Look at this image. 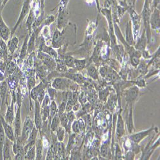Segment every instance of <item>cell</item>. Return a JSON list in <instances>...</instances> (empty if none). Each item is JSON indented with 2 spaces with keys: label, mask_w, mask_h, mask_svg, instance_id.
Returning <instances> with one entry per match:
<instances>
[{
  "label": "cell",
  "mask_w": 160,
  "mask_h": 160,
  "mask_svg": "<svg viewBox=\"0 0 160 160\" xmlns=\"http://www.w3.org/2000/svg\"><path fill=\"white\" fill-rule=\"evenodd\" d=\"M45 96H46V94H45L44 90V89L42 88L41 90H40L39 93V96H38V99H37L38 101L39 102V103H41L42 101Z\"/></svg>",
  "instance_id": "obj_44"
},
{
  "label": "cell",
  "mask_w": 160,
  "mask_h": 160,
  "mask_svg": "<svg viewBox=\"0 0 160 160\" xmlns=\"http://www.w3.org/2000/svg\"><path fill=\"white\" fill-rule=\"evenodd\" d=\"M52 158H53V152H52L51 149H49L46 156V159H52Z\"/></svg>",
  "instance_id": "obj_55"
},
{
  "label": "cell",
  "mask_w": 160,
  "mask_h": 160,
  "mask_svg": "<svg viewBox=\"0 0 160 160\" xmlns=\"http://www.w3.org/2000/svg\"><path fill=\"white\" fill-rule=\"evenodd\" d=\"M42 60H43L44 63L46 64L48 67H50L51 69H53L55 67V62L54 60L50 55H47L46 54H43L42 57Z\"/></svg>",
  "instance_id": "obj_18"
},
{
  "label": "cell",
  "mask_w": 160,
  "mask_h": 160,
  "mask_svg": "<svg viewBox=\"0 0 160 160\" xmlns=\"http://www.w3.org/2000/svg\"><path fill=\"white\" fill-rule=\"evenodd\" d=\"M0 118H1V119L0 120H1V124L3 125V129H4L6 137H8L12 142H15L16 138H15V135H14V133H13V131L12 130V127L10 126L9 124L6 122V120L3 119L1 116Z\"/></svg>",
  "instance_id": "obj_5"
},
{
  "label": "cell",
  "mask_w": 160,
  "mask_h": 160,
  "mask_svg": "<svg viewBox=\"0 0 160 160\" xmlns=\"http://www.w3.org/2000/svg\"><path fill=\"white\" fill-rule=\"evenodd\" d=\"M74 135H71V136L70 137V138H69V142H68V144H67V149H66V151H67V152H69L72 149V145H73V143H74Z\"/></svg>",
  "instance_id": "obj_40"
},
{
  "label": "cell",
  "mask_w": 160,
  "mask_h": 160,
  "mask_svg": "<svg viewBox=\"0 0 160 160\" xmlns=\"http://www.w3.org/2000/svg\"><path fill=\"white\" fill-rule=\"evenodd\" d=\"M41 1H42V5H43V3H44V0H41Z\"/></svg>",
  "instance_id": "obj_61"
},
{
  "label": "cell",
  "mask_w": 160,
  "mask_h": 160,
  "mask_svg": "<svg viewBox=\"0 0 160 160\" xmlns=\"http://www.w3.org/2000/svg\"><path fill=\"white\" fill-rule=\"evenodd\" d=\"M60 118H59L58 114L57 113L55 114V115L54 116V117L53 118V119H52V122H51V129L52 132H55L56 131V130H57V128L58 127L59 124H60Z\"/></svg>",
  "instance_id": "obj_19"
},
{
  "label": "cell",
  "mask_w": 160,
  "mask_h": 160,
  "mask_svg": "<svg viewBox=\"0 0 160 160\" xmlns=\"http://www.w3.org/2000/svg\"><path fill=\"white\" fill-rule=\"evenodd\" d=\"M66 104H67V103H66L65 101H64L62 102V103L60 104V107H59L58 108V115H60L64 113V112L65 111V108H66Z\"/></svg>",
  "instance_id": "obj_43"
},
{
  "label": "cell",
  "mask_w": 160,
  "mask_h": 160,
  "mask_svg": "<svg viewBox=\"0 0 160 160\" xmlns=\"http://www.w3.org/2000/svg\"><path fill=\"white\" fill-rule=\"evenodd\" d=\"M12 146V141L8 137H5V141L3 149V159H11L10 156V149Z\"/></svg>",
  "instance_id": "obj_6"
},
{
  "label": "cell",
  "mask_w": 160,
  "mask_h": 160,
  "mask_svg": "<svg viewBox=\"0 0 160 160\" xmlns=\"http://www.w3.org/2000/svg\"><path fill=\"white\" fill-rule=\"evenodd\" d=\"M5 141V133L3 129L1 121L0 120V159H3V149Z\"/></svg>",
  "instance_id": "obj_17"
},
{
  "label": "cell",
  "mask_w": 160,
  "mask_h": 160,
  "mask_svg": "<svg viewBox=\"0 0 160 160\" xmlns=\"http://www.w3.org/2000/svg\"><path fill=\"white\" fill-rule=\"evenodd\" d=\"M145 30H144L142 36L139 38L137 43L135 44V49L138 51H143L144 50H145L146 47V45H147V36H145Z\"/></svg>",
  "instance_id": "obj_12"
},
{
  "label": "cell",
  "mask_w": 160,
  "mask_h": 160,
  "mask_svg": "<svg viewBox=\"0 0 160 160\" xmlns=\"http://www.w3.org/2000/svg\"><path fill=\"white\" fill-rule=\"evenodd\" d=\"M110 65L112 66V67H113L114 69H117V70H118V69H119V64H118V62L115 61V60H110V62H109Z\"/></svg>",
  "instance_id": "obj_47"
},
{
  "label": "cell",
  "mask_w": 160,
  "mask_h": 160,
  "mask_svg": "<svg viewBox=\"0 0 160 160\" xmlns=\"http://www.w3.org/2000/svg\"><path fill=\"white\" fill-rule=\"evenodd\" d=\"M5 120L9 124H11L14 120V111H13V101H12L10 106H8L7 111H6Z\"/></svg>",
  "instance_id": "obj_16"
},
{
  "label": "cell",
  "mask_w": 160,
  "mask_h": 160,
  "mask_svg": "<svg viewBox=\"0 0 160 160\" xmlns=\"http://www.w3.org/2000/svg\"><path fill=\"white\" fill-rule=\"evenodd\" d=\"M30 9V0H26V1L24 2L23 4L21 12L20 13L18 21H17V22L15 25L14 28H13V29L11 33V35H12L13 33L16 32V29L17 28V27L19 26V24L23 22V21L24 19V18H25L28 13Z\"/></svg>",
  "instance_id": "obj_1"
},
{
  "label": "cell",
  "mask_w": 160,
  "mask_h": 160,
  "mask_svg": "<svg viewBox=\"0 0 160 160\" xmlns=\"http://www.w3.org/2000/svg\"><path fill=\"white\" fill-rule=\"evenodd\" d=\"M58 111V108H57V105L56 103H55L54 101L51 102V106L50 108V121L51 122V120L53 119V118L54 117V116L55 115V114L57 113Z\"/></svg>",
  "instance_id": "obj_23"
},
{
  "label": "cell",
  "mask_w": 160,
  "mask_h": 160,
  "mask_svg": "<svg viewBox=\"0 0 160 160\" xmlns=\"http://www.w3.org/2000/svg\"><path fill=\"white\" fill-rule=\"evenodd\" d=\"M74 66L78 70L83 69L86 66V60H74Z\"/></svg>",
  "instance_id": "obj_32"
},
{
  "label": "cell",
  "mask_w": 160,
  "mask_h": 160,
  "mask_svg": "<svg viewBox=\"0 0 160 160\" xmlns=\"http://www.w3.org/2000/svg\"><path fill=\"white\" fill-rule=\"evenodd\" d=\"M134 153L131 152H128L126 156V158L127 159H134Z\"/></svg>",
  "instance_id": "obj_54"
},
{
  "label": "cell",
  "mask_w": 160,
  "mask_h": 160,
  "mask_svg": "<svg viewBox=\"0 0 160 160\" xmlns=\"http://www.w3.org/2000/svg\"><path fill=\"white\" fill-rule=\"evenodd\" d=\"M122 158L121 156V152L119 146L118 144H116V159H120Z\"/></svg>",
  "instance_id": "obj_48"
},
{
  "label": "cell",
  "mask_w": 160,
  "mask_h": 160,
  "mask_svg": "<svg viewBox=\"0 0 160 160\" xmlns=\"http://www.w3.org/2000/svg\"><path fill=\"white\" fill-rule=\"evenodd\" d=\"M108 69L107 67L106 66H103V67H101L100 68V73L103 77H104L107 74H108Z\"/></svg>",
  "instance_id": "obj_46"
},
{
  "label": "cell",
  "mask_w": 160,
  "mask_h": 160,
  "mask_svg": "<svg viewBox=\"0 0 160 160\" xmlns=\"http://www.w3.org/2000/svg\"><path fill=\"white\" fill-rule=\"evenodd\" d=\"M136 1L137 0H131V2H132V3H133V5H135V2H136Z\"/></svg>",
  "instance_id": "obj_60"
},
{
  "label": "cell",
  "mask_w": 160,
  "mask_h": 160,
  "mask_svg": "<svg viewBox=\"0 0 160 160\" xmlns=\"http://www.w3.org/2000/svg\"><path fill=\"white\" fill-rule=\"evenodd\" d=\"M35 145H34L26 153L24 156V159H35Z\"/></svg>",
  "instance_id": "obj_21"
},
{
  "label": "cell",
  "mask_w": 160,
  "mask_h": 160,
  "mask_svg": "<svg viewBox=\"0 0 160 160\" xmlns=\"http://www.w3.org/2000/svg\"><path fill=\"white\" fill-rule=\"evenodd\" d=\"M64 12H60L59 14L58 18V26L59 28H61L62 26L64 25V23L65 22V17H64Z\"/></svg>",
  "instance_id": "obj_36"
},
{
  "label": "cell",
  "mask_w": 160,
  "mask_h": 160,
  "mask_svg": "<svg viewBox=\"0 0 160 160\" xmlns=\"http://www.w3.org/2000/svg\"><path fill=\"white\" fill-rule=\"evenodd\" d=\"M107 151H108V149H107V147L106 145H103L102 147H101V154L103 156H105L106 154L107 153Z\"/></svg>",
  "instance_id": "obj_56"
},
{
  "label": "cell",
  "mask_w": 160,
  "mask_h": 160,
  "mask_svg": "<svg viewBox=\"0 0 160 160\" xmlns=\"http://www.w3.org/2000/svg\"><path fill=\"white\" fill-rule=\"evenodd\" d=\"M149 23L152 29H159V10L157 8H154L152 15L150 16Z\"/></svg>",
  "instance_id": "obj_3"
},
{
  "label": "cell",
  "mask_w": 160,
  "mask_h": 160,
  "mask_svg": "<svg viewBox=\"0 0 160 160\" xmlns=\"http://www.w3.org/2000/svg\"><path fill=\"white\" fill-rule=\"evenodd\" d=\"M42 88V83H40V84L39 85H37V86H34L33 89L32 90V91H31V92H30L31 97H32V99L34 100L35 101L37 100L38 96H39V93Z\"/></svg>",
  "instance_id": "obj_20"
},
{
  "label": "cell",
  "mask_w": 160,
  "mask_h": 160,
  "mask_svg": "<svg viewBox=\"0 0 160 160\" xmlns=\"http://www.w3.org/2000/svg\"><path fill=\"white\" fill-rule=\"evenodd\" d=\"M35 48V33H33L31 36L30 40L28 42V52L31 53Z\"/></svg>",
  "instance_id": "obj_34"
},
{
  "label": "cell",
  "mask_w": 160,
  "mask_h": 160,
  "mask_svg": "<svg viewBox=\"0 0 160 160\" xmlns=\"http://www.w3.org/2000/svg\"><path fill=\"white\" fill-rule=\"evenodd\" d=\"M130 55V61L131 65L135 67H137L140 62V58L142 56V53L140 51H133Z\"/></svg>",
  "instance_id": "obj_15"
},
{
  "label": "cell",
  "mask_w": 160,
  "mask_h": 160,
  "mask_svg": "<svg viewBox=\"0 0 160 160\" xmlns=\"http://www.w3.org/2000/svg\"><path fill=\"white\" fill-rule=\"evenodd\" d=\"M154 128H151L149 129V130H145L143 131L139 132V133H137L136 134L132 135L130 137V140L134 142L135 143H139V142H140L144 138L148 136V135L152 131V130H154Z\"/></svg>",
  "instance_id": "obj_4"
},
{
  "label": "cell",
  "mask_w": 160,
  "mask_h": 160,
  "mask_svg": "<svg viewBox=\"0 0 160 160\" xmlns=\"http://www.w3.org/2000/svg\"><path fill=\"white\" fill-rule=\"evenodd\" d=\"M67 119L69 120V122H73L75 119V115H74V113L73 111L71 110L70 112H68L67 113Z\"/></svg>",
  "instance_id": "obj_42"
},
{
  "label": "cell",
  "mask_w": 160,
  "mask_h": 160,
  "mask_svg": "<svg viewBox=\"0 0 160 160\" xmlns=\"http://www.w3.org/2000/svg\"><path fill=\"white\" fill-rule=\"evenodd\" d=\"M49 101H50V99H49L48 96H45L44 98L43 99V103H42V107L44 108L45 106H47V104H48Z\"/></svg>",
  "instance_id": "obj_53"
},
{
  "label": "cell",
  "mask_w": 160,
  "mask_h": 160,
  "mask_svg": "<svg viewBox=\"0 0 160 160\" xmlns=\"http://www.w3.org/2000/svg\"><path fill=\"white\" fill-rule=\"evenodd\" d=\"M125 133V129H124V122L122 117L119 115L118 117V120L116 127V134L117 137L120 138L123 136Z\"/></svg>",
  "instance_id": "obj_13"
},
{
  "label": "cell",
  "mask_w": 160,
  "mask_h": 160,
  "mask_svg": "<svg viewBox=\"0 0 160 160\" xmlns=\"http://www.w3.org/2000/svg\"><path fill=\"white\" fill-rule=\"evenodd\" d=\"M42 150L43 149L41 140H38V144L37 146L35 159H42Z\"/></svg>",
  "instance_id": "obj_24"
},
{
  "label": "cell",
  "mask_w": 160,
  "mask_h": 160,
  "mask_svg": "<svg viewBox=\"0 0 160 160\" xmlns=\"http://www.w3.org/2000/svg\"><path fill=\"white\" fill-rule=\"evenodd\" d=\"M58 116H59V118H60V122L62 126L65 128L67 126V124L69 123V120L67 117V113H64Z\"/></svg>",
  "instance_id": "obj_33"
},
{
  "label": "cell",
  "mask_w": 160,
  "mask_h": 160,
  "mask_svg": "<svg viewBox=\"0 0 160 160\" xmlns=\"http://www.w3.org/2000/svg\"><path fill=\"white\" fill-rule=\"evenodd\" d=\"M28 36H27L25 39H24V43L23 44V46L21 48V54H20V57L21 58H24L25 57L28 51Z\"/></svg>",
  "instance_id": "obj_27"
},
{
  "label": "cell",
  "mask_w": 160,
  "mask_h": 160,
  "mask_svg": "<svg viewBox=\"0 0 160 160\" xmlns=\"http://www.w3.org/2000/svg\"><path fill=\"white\" fill-rule=\"evenodd\" d=\"M44 108L43 111V120L44 121H46L47 119H49L50 118V107H48L47 106H45Z\"/></svg>",
  "instance_id": "obj_39"
},
{
  "label": "cell",
  "mask_w": 160,
  "mask_h": 160,
  "mask_svg": "<svg viewBox=\"0 0 160 160\" xmlns=\"http://www.w3.org/2000/svg\"><path fill=\"white\" fill-rule=\"evenodd\" d=\"M38 129L36 127H33L32 131L29 135L28 138V142H35L36 138L37 137Z\"/></svg>",
  "instance_id": "obj_28"
},
{
  "label": "cell",
  "mask_w": 160,
  "mask_h": 160,
  "mask_svg": "<svg viewBox=\"0 0 160 160\" xmlns=\"http://www.w3.org/2000/svg\"><path fill=\"white\" fill-rule=\"evenodd\" d=\"M57 138L59 142H63L64 140V136H65V130L64 127H58L57 130H56Z\"/></svg>",
  "instance_id": "obj_30"
},
{
  "label": "cell",
  "mask_w": 160,
  "mask_h": 160,
  "mask_svg": "<svg viewBox=\"0 0 160 160\" xmlns=\"http://www.w3.org/2000/svg\"><path fill=\"white\" fill-rule=\"evenodd\" d=\"M10 31L7 26L3 21L2 17L0 14V35L3 40H7L10 37Z\"/></svg>",
  "instance_id": "obj_8"
},
{
  "label": "cell",
  "mask_w": 160,
  "mask_h": 160,
  "mask_svg": "<svg viewBox=\"0 0 160 160\" xmlns=\"http://www.w3.org/2000/svg\"><path fill=\"white\" fill-rule=\"evenodd\" d=\"M139 93V90L137 86L131 87L129 89L126 94V99L127 103H133L137 98Z\"/></svg>",
  "instance_id": "obj_7"
},
{
  "label": "cell",
  "mask_w": 160,
  "mask_h": 160,
  "mask_svg": "<svg viewBox=\"0 0 160 160\" xmlns=\"http://www.w3.org/2000/svg\"><path fill=\"white\" fill-rule=\"evenodd\" d=\"M72 127L71 128L72 129L73 131H74V133H79L80 132V129H79V122L78 121L76 120L74 121V122H73L72 125H71Z\"/></svg>",
  "instance_id": "obj_38"
},
{
  "label": "cell",
  "mask_w": 160,
  "mask_h": 160,
  "mask_svg": "<svg viewBox=\"0 0 160 160\" xmlns=\"http://www.w3.org/2000/svg\"><path fill=\"white\" fill-rule=\"evenodd\" d=\"M17 104H18V106L21 107V94L20 93V90L18 89V92L17 94Z\"/></svg>",
  "instance_id": "obj_50"
},
{
  "label": "cell",
  "mask_w": 160,
  "mask_h": 160,
  "mask_svg": "<svg viewBox=\"0 0 160 160\" xmlns=\"http://www.w3.org/2000/svg\"><path fill=\"white\" fill-rule=\"evenodd\" d=\"M33 127V124L32 120L30 119V118L28 117L26 118L24 124V126L22 131V140L26 141L28 138L29 135L32 131Z\"/></svg>",
  "instance_id": "obj_2"
},
{
  "label": "cell",
  "mask_w": 160,
  "mask_h": 160,
  "mask_svg": "<svg viewBox=\"0 0 160 160\" xmlns=\"http://www.w3.org/2000/svg\"><path fill=\"white\" fill-rule=\"evenodd\" d=\"M127 127L128 130L130 131V133H131L132 130H133V111H132V108H131L130 115L128 116V119L127 121Z\"/></svg>",
  "instance_id": "obj_31"
},
{
  "label": "cell",
  "mask_w": 160,
  "mask_h": 160,
  "mask_svg": "<svg viewBox=\"0 0 160 160\" xmlns=\"http://www.w3.org/2000/svg\"><path fill=\"white\" fill-rule=\"evenodd\" d=\"M133 35L132 32V28H131V21H130L126 26V42L130 45V46H133L134 44V39Z\"/></svg>",
  "instance_id": "obj_14"
},
{
  "label": "cell",
  "mask_w": 160,
  "mask_h": 160,
  "mask_svg": "<svg viewBox=\"0 0 160 160\" xmlns=\"http://www.w3.org/2000/svg\"><path fill=\"white\" fill-rule=\"evenodd\" d=\"M69 83V81L67 79H63V78H56L53 83V87L55 89L59 90H64L68 86V84Z\"/></svg>",
  "instance_id": "obj_11"
},
{
  "label": "cell",
  "mask_w": 160,
  "mask_h": 160,
  "mask_svg": "<svg viewBox=\"0 0 160 160\" xmlns=\"http://www.w3.org/2000/svg\"><path fill=\"white\" fill-rule=\"evenodd\" d=\"M19 44V40L17 39V37H14L12 39V40L8 44V48L10 51H11V53H13V52L16 51V49L17 48V46H18Z\"/></svg>",
  "instance_id": "obj_22"
},
{
  "label": "cell",
  "mask_w": 160,
  "mask_h": 160,
  "mask_svg": "<svg viewBox=\"0 0 160 160\" xmlns=\"http://www.w3.org/2000/svg\"><path fill=\"white\" fill-rule=\"evenodd\" d=\"M79 125V129H80V131H84L85 129V124L83 122V121L81 119H79L78 120Z\"/></svg>",
  "instance_id": "obj_51"
},
{
  "label": "cell",
  "mask_w": 160,
  "mask_h": 160,
  "mask_svg": "<svg viewBox=\"0 0 160 160\" xmlns=\"http://www.w3.org/2000/svg\"><path fill=\"white\" fill-rule=\"evenodd\" d=\"M35 124L38 130H40L42 124V118L40 115V106L38 100L35 101Z\"/></svg>",
  "instance_id": "obj_9"
},
{
  "label": "cell",
  "mask_w": 160,
  "mask_h": 160,
  "mask_svg": "<svg viewBox=\"0 0 160 160\" xmlns=\"http://www.w3.org/2000/svg\"><path fill=\"white\" fill-rule=\"evenodd\" d=\"M14 127L16 137L18 138L21 135V107L18 106L16 118L14 119Z\"/></svg>",
  "instance_id": "obj_10"
},
{
  "label": "cell",
  "mask_w": 160,
  "mask_h": 160,
  "mask_svg": "<svg viewBox=\"0 0 160 160\" xmlns=\"http://www.w3.org/2000/svg\"><path fill=\"white\" fill-rule=\"evenodd\" d=\"M3 1H2V0H0V13H1V10L3 9ZM0 14H1V13H0Z\"/></svg>",
  "instance_id": "obj_58"
},
{
  "label": "cell",
  "mask_w": 160,
  "mask_h": 160,
  "mask_svg": "<svg viewBox=\"0 0 160 160\" xmlns=\"http://www.w3.org/2000/svg\"><path fill=\"white\" fill-rule=\"evenodd\" d=\"M65 151V149L64 143H62V142H60L57 143V152L58 153V154L60 156L64 154Z\"/></svg>",
  "instance_id": "obj_35"
},
{
  "label": "cell",
  "mask_w": 160,
  "mask_h": 160,
  "mask_svg": "<svg viewBox=\"0 0 160 160\" xmlns=\"http://www.w3.org/2000/svg\"><path fill=\"white\" fill-rule=\"evenodd\" d=\"M28 88L30 90L31 88H33L35 86V79L34 78H31L29 79L28 82Z\"/></svg>",
  "instance_id": "obj_45"
},
{
  "label": "cell",
  "mask_w": 160,
  "mask_h": 160,
  "mask_svg": "<svg viewBox=\"0 0 160 160\" xmlns=\"http://www.w3.org/2000/svg\"><path fill=\"white\" fill-rule=\"evenodd\" d=\"M87 72L90 77H92L93 79H98V73L96 67L93 66H89L87 69Z\"/></svg>",
  "instance_id": "obj_26"
},
{
  "label": "cell",
  "mask_w": 160,
  "mask_h": 160,
  "mask_svg": "<svg viewBox=\"0 0 160 160\" xmlns=\"http://www.w3.org/2000/svg\"><path fill=\"white\" fill-rule=\"evenodd\" d=\"M8 1V0H2V1H3V7H4V6L5 5L6 2H7Z\"/></svg>",
  "instance_id": "obj_59"
},
{
  "label": "cell",
  "mask_w": 160,
  "mask_h": 160,
  "mask_svg": "<svg viewBox=\"0 0 160 160\" xmlns=\"http://www.w3.org/2000/svg\"><path fill=\"white\" fill-rule=\"evenodd\" d=\"M67 78H70L72 80H74V81H76L79 83H82L84 82L85 78H83V76H81V74H69L66 76Z\"/></svg>",
  "instance_id": "obj_29"
},
{
  "label": "cell",
  "mask_w": 160,
  "mask_h": 160,
  "mask_svg": "<svg viewBox=\"0 0 160 160\" xmlns=\"http://www.w3.org/2000/svg\"><path fill=\"white\" fill-rule=\"evenodd\" d=\"M42 50L44 52H45V53H47L51 57L57 58V56H58L57 52L53 50V49L52 48V47H48V46H44L43 48L42 49Z\"/></svg>",
  "instance_id": "obj_25"
},
{
  "label": "cell",
  "mask_w": 160,
  "mask_h": 160,
  "mask_svg": "<svg viewBox=\"0 0 160 160\" xmlns=\"http://www.w3.org/2000/svg\"><path fill=\"white\" fill-rule=\"evenodd\" d=\"M33 19H34V15H33V12L32 11V12H30V13L28 18V20H27L26 23L28 28H31V26H32V23L33 21Z\"/></svg>",
  "instance_id": "obj_37"
},
{
  "label": "cell",
  "mask_w": 160,
  "mask_h": 160,
  "mask_svg": "<svg viewBox=\"0 0 160 160\" xmlns=\"http://www.w3.org/2000/svg\"><path fill=\"white\" fill-rule=\"evenodd\" d=\"M65 64L69 67H74V59L71 57H68L65 59Z\"/></svg>",
  "instance_id": "obj_41"
},
{
  "label": "cell",
  "mask_w": 160,
  "mask_h": 160,
  "mask_svg": "<svg viewBox=\"0 0 160 160\" xmlns=\"http://www.w3.org/2000/svg\"><path fill=\"white\" fill-rule=\"evenodd\" d=\"M48 92H49V94H50V96L51 97V98L52 99H53L55 93H56V90H54L53 88H49Z\"/></svg>",
  "instance_id": "obj_52"
},
{
  "label": "cell",
  "mask_w": 160,
  "mask_h": 160,
  "mask_svg": "<svg viewBox=\"0 0 160 160\" xmlns=\"http://www.w3.org/2000/svg\"><path fill=\"white\" fill-rule=\"evenodd\" d=\"M15 68L16 67L14 64H13L12 62H10V63H9L7 65V71L9 73H11L15 70Z\"/></svg>",
  "instance_id": "obj_49"
},
{
  "label": "cell",
  "mask_w": 160,
  "mask_h": 160,
  "mask_svg": "<svg viewBox=\"0 0 160 160\" xmlns=\"http://www.w3.org/2000/svg\"><path fill=\"white\" fill-rule=\"evenodd\" d=\"M159 5V0H153V5L154 8H156Z\"/></svg>",
  "instance_id": "obj_57"
}]
</instances>
